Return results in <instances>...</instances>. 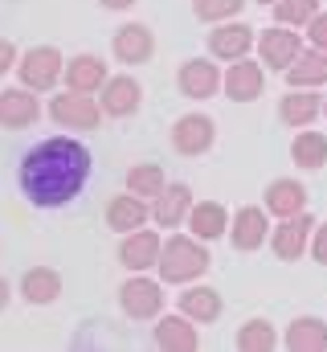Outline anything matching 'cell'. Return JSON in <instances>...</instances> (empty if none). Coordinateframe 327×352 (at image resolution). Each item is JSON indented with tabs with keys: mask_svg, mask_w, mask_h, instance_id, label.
<instances>
[{
	"mask_svg": "<svg viewBox=\"0 0 327 352\" xmlns=\"http://www.w3.org/2000/svg\"><path fill=\"white\" fill-rule=\"evenodd\" d=\"M21 192L37 209H62L90 180V148L70 135H49L21 156Z\"/></svg>",
	"mask_w": 327,
	"mask_h": 352,
	"instance_id": "6da1fadb",
	"label": "cell"
},
{
	"mask_svg": "<svg viewBox=\"0 0 327 352\" xmlns=\"http://www.w3.org/2000/svg\"><path fill=\"white\" fill-rule=\"evenodd\" d=\"M209 266H213V258H209V250H205L201 238H192V234H172V238H164L160 263H156L164 283H172V287L196 283Z\"/></svg>",
	"mask_w": 327,
	"mask_h": 352,
	"instance_id": "7a4b0ae2",
	"label": "cell"
},
{
	"mask_svg": "<svg viewBox=\"0 0 327 352\" xmlns=\"http://www.w3.org/2000/svg\"><path fill=\"white\" fill-rule=\"evenodd\" d=\"M62 66H66V58H62V50H54V45H33V50H25V54H16V78H21V87L29 90H54L62 82Z\"/></svg>",
	"mask_w": 327,
	"mask_h": 352,
	"instance_id": "3957f363",
	"label": "cell"
},
{
	"mask_svg": "<svg viewBox=\"0 0 327 352\" xmlns=\"http://www.w3.org/2000/svg\"><path fill=\"white\" fill-rule=\"evenodd\" d=\"M49 119L66 131H94L102 123V107H98V98H90L82 90H62L49 98Z\"/></svg>",
	"mask_w": 327,
	"mask_h": 352,
	"instance_id": "277c9868",
	"label": "cell"
},
{
	"mask_svg": "<svg viewBox=\"0 0 327 352\" xmlns=\"http://www.w3.org/2000/svg\"><path fill=\"white\" fill-rule=\"evenodd\" d=\"M311 230H315V217L303 209L295 217H278V226H270V250L282 258V263H299L307 254V242H311Z\"/></svg>",
	"mask_w": 327,
	"mask_h": 352,
	"instance_id": "5b68a950",
	"label": "cell"
},
{
	"mask_svg": "<svg viewBox=\"0 0 327 352\" xmlns=\"http://www.w3.org/2000/svg\"><path fill=\"white\" fill-rule=\"evenodd\" d=\"M119 307H123L127 320H156L164 311V287L139 270L119 287Z\"/></svg>",
	"mask_w": 327,
	"mask_h": 352,
	"instance_id": "8992f818",
	"label": "cell"
},
{
	"mask_svg": "<svg viewBox=\"0 0 327 352\" xmlns=\"http://www.w3.org/2000/svg\"><path fill=\"white\" fill-rule=\"evenodd\" d=\"M98 107L102 119H131L144 107V87L131 74H106V82L98 87Z\"/></svg>",
	"mask_w": 327,
	"mask_h": 352,
	"instance_id": "52a82bcc",
	"label": "cell"
},
{
	"mask_svg": "<svg viewBox=\"0 0 327 352\" xmlns=\"http://www.w3.org/2000/svg\"><path fill=\"white\" fill-rule=\"evenodd\" d=\"M253 45H258V62L266 66V70H286L291 62H295V54L303 50V33L299 29H291V25H274V29H262L258 37H253Z\"/></svg>",
	"mask_w": 327,
	"mask_h": 352,
	"instance_id": "ba28073f",
	"label": "cell"
},
{
	"mask_svg": "<svg viewBox=\"0 0 327 352\" xmlns=\"http://www.w3.org/2000/svg\"><path fill=\"white\" fill-rule=\"evenodd\" d=\"M213 140H217V123L209 115H201V111H188V115H180L172 123V148L180 156H188V160L205 156L213 148Z\"/></svg>",
	"mask_w": 327,
	"mask_h": 352,
	"instance_id": "9c48e42d",
	"label": "cell"
},
{
	"mask_svg": "<svg viewBox=\"0 0 327 352\" xmlns=\"http://www.w3.org/2000/svg\"><path fill=\"white\" fill-rule=\"evenodd\" d=\"M111 54H115L119 66H144V62H152V54H156V33H152L148 25H139V21H127V25L115 29Z\"/></svg>",
	"mask_w": 327,
	"mask_h": 352,
	"instance_id": "30bf717a",
	"label": "cell"
},
{
	"mask_svg": "<svg viewBox=\"0 0 327 352\" xmlns=\"http://www.w3.org/2000/svg\"><path fill=\"white\" fill-rule=\"evenodd\" d=\"M221 90H225V98H234V102H253V98H262V90H266V66L253 62L249 54H245V58H234L229 70L221 74Z\"/></svg>",
	"mask_w": 327,
	"mask_h": 352,
	"instance_id": "8fae6325",
	"label": "cell"
},
{
	"mask_svg": "<svg viewBox=\"0 0 327 352\" xmlns=\"http://www.w3.org/2000/svg\"><path fill=\"white\" fill-rule=\"evenodd\" d=\"M229 242H234V250H262L266 246V238H270V213L262 209V205H242L234 217H229Z\"/></svg>",
	"mask_w": 327,
	"mask_h": 352,
	"instance_id": "7c38bea8",
	"label": "cell"
},
{
	"mask_svg": "<svg viewBox=\"0 0 327 352\" xmlns=\"http://www.w3.org/2000/svg\"><path fill=\"white\" fill-rule=\"evenodd\" d=\"M253 29L245 25V21H217L213 25V33H209V58H217V62H234V58H245L249 50H253Z\"/></svg>",
	"mask_w": 327,
	"mask_h": 352,
	"instance_id": "4fadbf2b",
	"label": "cell"
},
{
	"mask_svg": "<svg viewBox=\"0 0 327 352\" xmlns=\"http://www.w3.org/2000/svg\"><path fill=\"white\" fill-rule=\"evenodd\" d=\"M176 87L184 98H213L221 90V70H217V58H188L180 62L176 70Z\"/></svg>",
	"mask_w": 327,
	"mask_h": 352,
	"instance_id": "5bb4252c",
	"label": "cell"
},
{
	"mask_svg": "<svg viewBox=\"0 0 327 352\" xmlns=\"http://www.w3.org/2000/svg\"><path fill=\"white\" fill-rule=\"evenodd\" d=\"M41 119V102H37V90L29 87H8L0 90V127L4 131H25Z\"/></svg>",
	"mask_w": 327,
	"mask_h": 352,
	"instance_id": "9a60e30c",
	"label": "cell"
},
{
	"mask_svg": "<svg viewBox=\"0 0 327 352\" xmlns=\"http://www.w3.org/2000/svg\"><path fill=\"white\" fill-rule=\"evenodd\" d=\"M192 188L188 184H164L160 192L152 197V221L160 226V230H180L184 226V217H188V209H192Z\"/></svg>",
	"mask_w": 327,
	"mask_h": 352,
	"instance_id": "2e32d148",
	"label": "cell"
},
{
	"mask_svg": "<svg viewBox=\"0 0 327 352\" xmlns=\"http://www.w3.org/2000/svg\"><path fill=\"white\" fill-rule=\"evenodd\" d=\"M160 246L164 238L156 230H131V234H123V242H119V263L127 266L131 274H139V270H152V266L160 263Z\"/></svg>",
	"mask_w": 327,
	"mask_h": 352,
	"instance_id": "e0dca14e",
	"label": "cell"
},
{
	"mask_svg": "<svg viewBox=\"0 0 327 352\" xmlns=\"http://www.w3.org/2000/svg\"><path fill=\"white\" fill-rule=\"evenodd\" d=\"M324 115V94H315V87H291L278 98V119L286 127H311Z\"/></svg>",
	"mask_w": 327,
	"mask_h": 352,
	"instance_id": "ac0fdd59",
	"label": "cell"
},
{
	"mask_svg": "<svg viewBox=\"0 0 327 352\" xmlns=\"http://www.w3.org/2000/svg\"><path fill=\"white\" fill-rule=\"evenodd\" d=\"M176 303H180V316H188L192 324H213V320H221V307H225L221 291H213L205 283H184Z\"/></svg>",
	"mask_w": 327,
	"mask_h": 352,
	"instance_id": "d6986e66",
	"label": "cell"
},
{
	"mask_svg": "<svg viewBox=\"0 0 327 352\" xmlns=\"http://www.w3.org/2000/svg\"><path fill=\"white\" fill-rule=\"evenodd\" d=\"M152 340L164 352H196L201 349V332H196V324L188 316H156Z\"/></svg>",
	"mask_w": 327,
	"mask_h": 352,
	"instance_id": "ffe728a7",
	"label": "cell"
},
{
	"mask_svg": "<svg viewBox=\"0 0 327 352\" xmlns=\"http://www.w3.org/2000/svg\"><path fill=\"white\" fill-rule=\"evenodd\" d=\"M262 197H266L262 209H266L270 217H295V213L307 209V188H303L295 176H278V180H270Z\"/></svg>",
	"mask_w": 327,
	"mask_h": 352,
	"instance_id": "44dd1931",
	"label": "cell"
},
{
	"mask_svg": "<svg viewBox=\"0 0 327 352\" xmlns=\"http://www.w3.org/2000/svg\"><path fill=\"white\" fill-rule=\"evenodd\" d=\"M148 221H152V201H144L135 192H119V197L106 201V226L115 234H131V230H139Z\"/></svg>",
	"mask_w": 327,
	"mask_h": 352,
	"instance_id": "7402d4cb",
	"label": "cell"
},
{
	"mask_svg": "<svg viewBox=\"0 0 327 352\" xmlns=\"http://www.w3.org/2000/svg\"><path fill=\"white\" fill-rule=\"evenodd\" d=\"M184 226H188L192 238H201V242H217V238H225V230H229V213H225L221 201H192Z\"/></svg>",
	"mask_w": 327,
	"mask_h": 352,
	"instance_id": "603a6c76",
	"label": "cell"
},
{
	"mask_svg": "<svg viewBox=\"0 0 327 352\" xmlns=\"http://www.w3.org/2000/svg\"><path fill=\"white\" fill-rule=\"evenodd\" d=\"M62 78H66V90L98 94V87L106 82V62H102L98 54H74V58L62 66Z\"/></svg>",
	"mask_w": 327,
	"mask_h": 352,
	"instance_id": "cb8c5ba5",
	"label": "cell"
},
{
	"mask_svg": "<svg viewBox=\"0 0 327 352\" xmlns=\"http://www.w3.org/2000/svg\"><path fill=\"white\" fill-rule=\"evenodd\" d=\"M282 78H286V87H324L327 82V50H299L295 54V62L282 70Z\"/></svg>",
	"mask_w": 327,
	"mask_h": 352,
	"instance_id": "d4e9b609",
	"label": "cell"
},
{
	"mask_svg": "<svg viewBox=\"0 0 327 352\" xmlns=\"http://www.w3.org/2000/svg\"><path fill=\"white\" fill-rule=\"evenodd\" d=\"M278 344L291 352H324L327 349V320H319V316H295L291 328H286V336Z\"/></svg>",
	"mask_w": 327,
	"mask_h": 352,
	"instance_id": "484cf974",
	"label": "cell"
},
{
	"mask_svg": "<svg viewBox=\"0 0 327 352\" xmlns=\"http://www.w3.org/2000/svg\"><path fill=\"white\" fill-rule=\"evenodd\" d=\"M21 295H25V303L45 307V303H54V299L62 295V274H58L54 266H33V270H25V278H21Z\"/></svg>",
	"mask_w": 327,
	"mask_h": 352,
	"instance_id": "4316f807",
	"label": "cell"
},
{
	"mask_svg": "<svg viewBox=\"0 0 327 352\" xmlns=\"http://www.w3.org/2000/svg\"><path fill=\"white\" fill-rule=\"evenodd\" d=\"M291 160H295L299 168H307V173L324 168L327 164V135L324 131H299L295 144H291Z\"/></svg>",
	"mask_w": 327,
	"mask_h": 352,
	"instance_id": "83f0119b",
	"label": "cell"
},
{
	"mask_svg": "<svg viewBox=\"0 0 327 352\" xmlns=\"http://www.w3.org/2000/svg\"><path fill=\"white\" fill-rule=\"evenodd\" d=\"M238 352H274L278 349V332H274V324L270 320H262V316H253V320H245L242 328H238Z\"/></svg>",
	"mask_w": 327,
	"mask_h": 352,
	"instance_id": "f1b7e54d",
	"label": "cell"
},
{
	"mask_svg": "<svg viewBox=\"0 0 327 352\" xmlns=\"http://www.w3.org/2000/svg\"><path fill=\"white\" fill-rule=\"evenodd\" d=\"M164 184H168V180H164L160 164H131V173H127V192H135V197H144V201H152Z\"/></svg>",
	"mask_w": 327,
	"mask_h": 352,
	"instance_id": "f546056e",
	"label": "cell"
},
{
	"mask_svg": "<svg viewBox=\"0 0 327 352\" xmlns=\"http://www.w3.org/2000/svg\"><path fill=\"white\" fill-rule=\"evenodd\" d=\"M315 12H319V0H274V21L291 29H303Z\"/></svg>",
	"mask_w": 327,
	"mask_h": 352,
	"instance_id": "4dcf8cb0",
	"label": "cell"
},
{
	"mask_svg": "<svg viewBox=\"0 0 327 352\" xmlns=\"http://www.w3.org/2000/svg\"><path fill=\"white\" fill-rule=\"evenodd\" d=\"M242 8H245V0H192V12H196V21H205V25L234 21Z\"/></svg>",
	"mask_w": 327,
	"mask_h": 352,
	"instance_id": "1f68e13d",
	"label": "cell"
},
{
	"mask_svg": "<svg viewBox=\"0 0 327 352\" xmlns=\"http://www.w3.org/2000/svg\"><path fill=\"white\" fill-rule=\"evenodd\" d=\"M303 29H307V41H311L315 50H327V12H324V8H319Z\"/></svg>",
	"mask_w": 327,
	"mask_h": 352,
	"instance_id": "d6a6232c",
	"label": "cell"
},
{
	"mask_svg": "<svg viewBox=\"0 0 327 352\" xmlns=\"http://www.w3.org/2000/svg\"><path fill=\"white\" fill-rule=\"evenodd\" d=\"M307 250H311V258H315L319 266H327V221L311 230V242H307Z\"/></svg>",
	"mask_w": 327,
	"mask_h": 352,
	"instance_id": "836d02e7",
	"label": "cell"
},
{
	"mask_svg": "<svg viewBox=\"0 0 327 352\" xmlns=\"http://www.w3.org/2000/svg\"><path fill=\"white\" fill-rule=\"evenodd\" d=\"M12 66H16V45L8 37H0V74H8Z\"/></svg>",
	"mask_w": 327,
	"mask_h": 352,
	"instance_id": "e575fe53",
	"label": "cell"
},
{
	"mask_svg": "<svg viewBox=\"0 0 327 352\" xmlns=\"http://www.w3.org/2000/svg\"><path fill=\"white\" fill-rule=\"evenodd\" d=\"M98 4H102V8H111V12H123V8H131L135 0H98Z\"/></svg>",
	"mask_w": 327,
	"mask_h": 352,
	"instance_id": "d590c367",
	"label": "cell"
},
{
	"mask_svg": "<svg viewBox=\"0 0 327 352\" xmlns=\"http://www.w3.org/2000/svg\"><path fill=\"white\" fill-rule=\"evenodd\" d=\"M8 299H12V291H8V283H4V278H0V311H4V307H8Z\"/></svg>",
	"mask_w": 327,
	"mask_h": 352,
	"instance_id": "8d00e7d4",
	"label": "cell"
},
{
	"mask_svg": "<svg viewBox=\"0 0 327 352\" xmlns=\"http://www.w3.org/2000/svg\"><path fill=\"white\" fill-rule=\"evenodd\" d=\"M324 115H327V94H324Z\"/></svg>",
	"mask_w": 327,
	"mask_h": 352,
	"instance_id": "74e56055",
	"label": "cell"
},
{
	"mask_svg": "<svg viewBox=\"0 0 327 352\" xmlns=\"http://www.w3.org/2000/svg\"><path fill=\"white\" fill-rule=\"evenodd\" d=\"M258 4H274V0H258Z\"/></svg>",
	"mask_w": 327,
	"mask_h": 352,
	"instance_id": "f35d334b",
	"label": "cell"
}]
</instances>
